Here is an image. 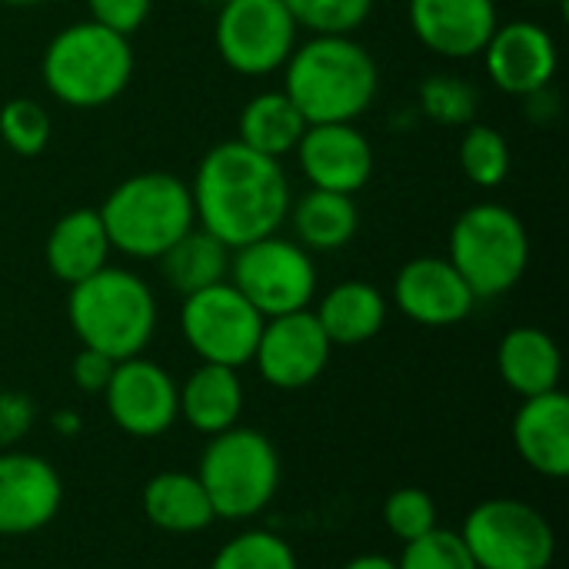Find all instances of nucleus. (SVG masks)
Masks as SVG:
<instances>
[{"mask_svg":"<svg viewBox=\"0 0 569 569\" xmlns=\"http://www.w3.org/2000/svg\"><path fill=\"white\" fill-rule=\"evenodd\" d=\"M113 367L117 360H110L107 353L100 350H90V347H80V353L73 357V367H70V377L77 383L80 393H90V397H100L113 377Z\"/></svg>","mask_w":569,"mask_h":569,"instance_id":"obj_37","label":"nucleus"},{"mask_svg":"<svg viewBox=\"0 0 569 569\" xmlns=\"http://www.w3.org/2000/svg\"><path fill=\"white\" fill-rule=\"evenodd\" d=\"M260 330H263V317L230 280L183 297L180 333L187 347L200 357V363H217L233 370L247 367L253 360Z\"/></svg>","mask_w":569,"mask_h":569,"instance_id":"obj_11","label":"nucleus"},{"mask_svg":"<svg viewBox=\"0 0 569 569\" xmlns=\"http://www.w3.org/2000/svg\"><path fill=\"white\" fill-rule=\"evenodd\" d=\"M527 3H557V0H527Z\"/></svg>","mask_w":569,"mask_h":569,"instance_id":"obj_41","label":"nucleus"},{"mask_svg":"<svg viewBox=\"0 0 569 569\" xmlns=\"http://www.w3.org/2000/svg\"><path fill=\"white\" fill-rule=\"evenodd\" d=\"M387 313L390 303L383 290L367 280H343L330 287L313 310L317 323L323 327L333 347H360L373 340L383 330Z\"/></svg>","mask_w":569,"mask_h":569,"instance_id":"obj_23","label":"nucleus"},{"mask_svg":"<svg viewBox=\"0 0 569 569\" xmlns=\"http://www.w3.org/2000/svg\"><path fill=\"white\" fill-rule=\"evenodd\" d=\"M227 280L257 307L263 320L310 310L317 297V263L307 247L270 233L240 250H230Z\"/></svg>","mask_w":569,"mask_h":569,"instance_id":"obj_8","label":"nucleus"},{"mask_svg":"<svg viewBox=\"0 0 569 569\" xmlns=\"http://www.w3.org/2000/svg\"><path fill=\"white\" fill-rule=\"evenodd\" d=\"M393 307L420 327L463 323L477 297L447 257H413L393 277Z\"/></svg>","mask_w":569,"mask_h":569,"instance_id":"obj_17","label":"nucleus"},{"mask_svg":"<svg viewBox=\"0 0 569 569\" xmlns=\"http://www.w3.org/2000/svg\"><path fill=\"white\" fill-rule=\"evenodd\" d=\"M417 97L423 117L440 127H467L477 117V90L457 73H430Z\"/></svg>","mask_w":569,"mask_h":569,"instance_id":"obj_30","label":"nucleus"},{"mask_svg":"<svg viewBox=\"0 0 569 569\" xmlns=\"http://www.w3.org/2000/svg\"><path fill=\"white\" fill-rule=\"evenodd\" d=\"M460 170L463 177L480 187V190H493L500 187L510 170H513V153H510V143L507 137L490 127V123H467L463 137H460Z\"/></svg>","mask_w":569,"mask_h":569,"instance_id":"obj_28","label":"nucleus"},{"mask_svg":"<svg viewBox=\"0 0 569 569\" xmlns=\"http://www.w3.org/2000/svg\"><path fill=\"white\" fill-rule=\"evenodd\" d=\"M383 523L400 543H413V540H420L440 527L437 523V503L420 487H400L383 503Z\"/></svg>","mask_w":569,"mask_h":569,"instance_id":"obj_33","label":"nucleus"},{"mask_svg":"<svg viewBox=\"0 0 569 569\" xmlns=\"http://www.w3.org/2000/svg\"><path fill=\"white\" fill-rule=\"evenodd\" d=\"M300 27L283 0H223L213 20V47L223 67L240 77H270L283 70Z\"/></svg>","mask_w":569,"mask_h":569,"instance_id":"obj_10","label":"nucleus"},{"mask_svg":"<svg viewBox=\"0 0 569 569\" xmlns=\"http://www.w3.org/2000/svg\"><path fill=\"white\" fill-rule=\"evenodd\" d=\"M447 260L457 267L477 300L503 297L530 267L527 223L507 203H473L450 227Z\"/></svg>","mask_w":569,"mask_h":569,"instance_id":"obj_6","label":"nucleus"},{"mask_svg":"<svg viewBox=\"0 0 569 569\" xmlns=\"http://www.w3.org/2000/svg\"><path fill=\"white\" fill-rule=\"evenodd\" d=\"M330 353L333 343L327 340L313 310H297L263 320L250 363H257L263 383L293 393L323 377V370L330 367Z\"/></svg>","mask_w":569,"mask_h":569,"instance_id":"obj_13","label":"nucleus"},{"mask_svg":"<svg viewBox=\"0 0 569 569\" xmlns=\"http://www.w3.org/2000/svg\"><path fill=\"white\" fill-rule=\"evenodd\" d=\"M140 507L150 527L173 537L203 533L217 520L203 483L197 480V473H183V470H163L150 477L143 483Z\"/></svg>","mask_w":569,"mask_h":569,"instance_id":"obj_24","label":"nucleus"},{"mask_svg":"<svg viewBox=\"0 0 569 569\" xmlns=\"http://www.w3.org/2000/svg\"><path fill=\"white\" fill-rule=\"evenodd\" d=\"M180 383L157 360L130 357L113 367L107 390L100 393L117 430L133 440L163 437L180 420Z\"/></svg>","mask_w":569,"mask_h":569,"instance_id":"obj_12","label":"nucleus"},{"mask_svg":"<svg viewBox=\"0 0 569 569\" xmlns=\"http://www.w3.org/2000/svg\"><path fill=\"white\" fill-rule=\"evenodd\" d=\"M300 173L313 190L357 197L373 177V143L357 123H313L297 143Z\"/></svg>","mask_w":569,"mask_h":569,"instance_id":"obj_16","label":"nucleus"},{"mask_svg":"<svg viewBox=\"0 0 569 569\" xmlns=\"http://www.w3.org/2000/svg\"><path fill=\"white\" fill-rule=\"evenodd\" d=\"M7 7H37V3H47V0H0Z\"/></svg>","mask_w":569,"mask_h":569,"instance_id":"obj_40","label":"nucleus"},{"mask_svg":"<svg viewBox=\"0 0 569 569\" xmlns=\"http://www.w3.org/2000/svg\"><path fill=\"white\" fill-rule=\"evenodd\" d=\"M513 447L520 460L547 477H569V397L563 390H550L540 397H527L513 417Z\"/></svg>","mask_w":569,"mask_h":569,"instance_id":"obj_19","label":"nucleus"},{"mask_svg":"<svg viewBox=\"0 0 569 569\" xmlns=\"http://www.w3.org/2000/svg\"><path fill=\"white\" fill-rule=\"evenodd\" d=\"M197 480L203 483L217 520H253L277 497L280 453L267 433L230 427L203 447Z\"/></svg>","mask_w":569,"mask_h":569,"instance_id":"obj_7","label":"nucleus"},{"mask_svg":"<svg viewBox=\"0 0 569 569\" xmlns=\"http://www.w3.org/2000/svg\"><path fill=\"white\" fill-rule=\"evenodd\" d=\"M130 37L93 20L67 23L40 53V80L47 93L70 110H100L113 103L133 80Z\"/></svg>","mask_w":569,"mask_h":569,"instance_id":"obj_4","label":"nucleus"},{"mask_svg":"<svg viewBox=\"0 0 569 569\" xmlns=\"http://www.w3.org/2000/svg\"><path fill=\"white\" fill-rule=\"evenodd\" d=\"M303 130H307V120L300 117V110L283 90H263L250 97L237 117V140L273 160H283L287 153H293Z\"/></svg>","mask_w":569,"mask_h":569,"instance_id":"obj_26","label":"nucleus"},{"mask_svg":"<svg viewBox=\"0 0 569 569\" xmlns=\"http://www.w3.org/2000/svg\"><path fill=\"white\" fill-rule=\"evenodd\" d=\"M283 93L307 127L357 123L380 93V67L353 33H310L283 63Z\"/></svg>","mask_w":569,"mask_h":569,"instance_id":"obj_2","label":"nucleus"},{"mask_svg":"<svg viewBox=\"0 0 569 569\" xmlns=\"http://www.w3.org/2000/svg\"><path fill=\"white\" fill-rule=\"evenodd\" d=\"M50 133H53L50 113L37 100L13 97L0 107V140L10 153L40 157L50 143Z\"/></svg>","mask_w":569,"mask_h":569,"instance_id":"obj_31","label":"nucleus"},{"mask_svg":"<svg viewBox=\"0 0 569 569\" xmlns=\"http://www.w3.org/2000/svg\"><path fill=\"white\" fill-rule=\"evenodd\" d=\"M150 10L153 0H87V20L123 37H133L150 20Z\"/></svg>","mask_w":569,"mask_h":569,"instance_id":"obj_35","label":"nucleus"},{"mask_svg":"<svg viewBox=\"0 0 569 569\" xmlns=\"http://www.w3.org/2000/svg\"><path fill=\"white\" fill-rule=\"evenodd\" d=\"M180 400V420L203 433L217 437L230 427H237L243 413V383L240 370L233 367H217V363H200L177 390Z\"/></svg>","mask_w":569,"mask_h":569,"instance_id":"obj_22","label":"nucleus"},{"mask_svg":"<svg viewBox=\"0 0 569 569\" xmlns=\"http://www.w3.org/2000/svg\"><path fill=\"white\" fill-rule=\"evenodd\" d=\"M110 253L113 247H110V237L103 230L97 207L67 210L43 240V263L67 287L103 270L110 263Z\"/></svg>","mask_w":569,"mask_h":569,"instance_id":"obj_20","label":"nucleus"},{"mask_svg":"<svg viewBox=\"0 0 569 569\" xmlns=\"http://www.w3.org/2000/svg\"><path fill=\"white\" fill-rule=\"evenodd\" d=\"M477 569H550L557 557V533L550 520L510 497L477 503L460 530Z\"/></svg>","mask_w":569,"mask_h":569,"instance_id":"obj_9","label":"nucleus"},{"mask_svg":"<svg viewBox=\"0 0 569 569\" xmlns=\"http://www.w3.org/2000/svg\"><path fill=\"white\" fill-rule=\"evenodd\" d=\"M283 3L297 20V27L307 33H357L373 10V0H283Z\"/></svg>","mask_w":569,"mask_h":569,"instance_id":"obj_32","label":"nucleus"},{"mask_svg":"<svg viewBox=\"0 0 569 569\" xmlns=\"http://www.w3.org/2000/svg\"><path fill=\"white\" fill-rule=\"evenodd\" d=\"M210 569H300L293 547L273 530H243L227 540Z\"/></svg>","mask_w":569,"mask_h":569,"instance_id":"obj_29","label":"nucleus"},{"mask_svg":"<svg viewBox=\"0 0 569 569\" xmlns=\"http://www.w3.org/2000/svg\"><path fill=\"white\" fill-rule=\"evenodd\" d=\"M397 569H477L467 543L453 530H430L427 537L403 543Z\"/></svg>","mask_w":569,"mask_h":569,"instance_id":"obj_34","label":"nucleus"},{"mask_svg":"<svg viewBox=\"0 0 569 569\" xmlns=\"http://www.w3.org/2000/svg\"><path fill=\"white\" fill-rule=\"evenodd\" d=\"M197 227L213 233L227 250L280 233L290 213V180L280 160L223 140L203 153L190 180Z\"/></svg>","mask_w":569,"mask_h":569,"instance_id":"obj_1","label":"nucleus"},{"mask_svg":"<svg viewBox=\"0 0 569 569\" xmlns=\"http://www.w3.org/2000/svg\"><path fill=\"white\" fill-rule=\"evenodd\" d=\"M50 430L60 433L63 440H73V437H80L83 420H80L77 410H57V413H50Z\"/></svg>","mask_w":569,"mask_h":569,"instance_id":"obj_38","label":"nucleus"},{"mask_svg":"<svg viewBox=\"0 0 569 569\" xmlns=\"http://www.w3.org/2000/svg\"><path fill=\"white\" fill-rule=\"evenodd\" d=\"M97 213L110 247L130 260H160L197 227L190 183L167 170H143L120 180Z\"/></svg>","mask_w":569,"mask_h":569,"instance_id":"obj_5","label":"nucleus"},{"mask_svg":"<svg viewBox=\"0 0 569 569\" xmlns=\"http://www.w3.org/2000/svg\"><path fill=\"white\" fill-rule=\"evenodd\" d=\"M203 3H213V7H220V3H223V0H203Z\"/></svg>","mask_w":569,"mask_h":569,"instance_id":"obj_42","label":"nucleus"},{"mask_svg":"<svg viewBox=\"0 0 569 569\" xmlns=\"http://www.w3.org/2000/svg\"><path fill=\"white\" fill-rule=\"evenodd\" d=\"M63 480L37 453L0 450V537H30L57 520Z\"/></svg>","mask_w":569,"mask_h":569,"instance_id":"obj_15","label":"nucleus"},{"mask_svg":"<svg viewBox=\"0 0 569 569\" xmlns=\"http://www.w3.org/2000/svg\"><path fill=\"white\" fill-rule=\"evenodd\" d=\"M287 220L293 223V240L310 253L343 250L360 230V210L353 197L313 187L300 200H290Z\"/></svg>","mask_w":569,"mask_h":569,"instance_id":"obj_25","label":"nucleus"},{"mask_svg":"<svg viewBox=\"0 0 569 569\" xmlns=\"http://www.w3.org/2000/svg\"><path fill=\"white\" fill-rule=\"evenodd\" d=\"M37 423V403L20 390H0V450H17Z\"/></svg>","mask_w":569,"mask_h":569,"instance_id":"obj_36","label":"nucleus"},{"mask_svg":"<svg viewBox=\"0 0 569 569\" xmlns=\"http://www.w3.org/2000/svg\"><path fill=\"white\" fill-rule=\"evenodd\" d=\"M343 569H397V560H390L383 553H363V557H353L350 563H343Z\"/></svg>","mask_w":569,"mask_h":569,"instance_id":"obj_39","label":"nucleus"},{"mask_svg":"<svg viewBox=\"0 0 569 569\" xmlns=\"http://www.w3.org/2000/svg\"><path fill=\"white\" fill-rule=\"evenodd\" d=\"M413 37L437 57L473 60L493 37L497 0H407Z\"/></svg>","mask_w":569,"mask_h":569,"instance_id":"obj_18","label":"nucleus"},{"mask_svg":"<svg viewBox=\"0 0 569 569\" xmlns=\"http://www.w3.org/2000/svg\"><path fill=\"white\" fill-rule=\"evenodd\" d=\"M483 67L497 90L510 97H533L550 90L560 53L553 33L537 20H507L497 23L493 37L483 47Z\"/></svg>","mask_w":569,"mask_h":569,"instance_id":"obj_14","label":"nucleus"},{"mask_svg":"<svg viewBox=\"0 0 569 569\" xmlns=\"http://www.w3.org/2000/svg\"><path fill=\"white\" fill-rule=\"evenodd\" d=\"M497 370L510 393L520 400L560 390L563 353L557 340L540 327H513L497 347Z\"/></svg>","mask_w":569,"mask_h":569,"instance_id":"obj_21","label":"nucleus"},{"mask_svg":"<svg viewBox=\"0 0 569 569\" xmlns=\"http://www.w3.org/2000/svg\"><path fill=\"white\" fill-rule=\"evenodd\" d=\"M157 263H160L167 287L180 297H190L197 290H207V287L227 280L230 250L213 233H207L203 227H193Z\"/></svg>","mask_w":569,"mask_h":569,"instance_id":"obj_27","label":"nucleus"},{"mask_svg":"<svg viewBox=\"0 0 569 569\" xmlns=\"http://www.w3.org/2000/svg\"><path fill=\"white\" fill-rule=\"evenodd\" d=\"M67 320L80 347L100 350L120 363L150 347L160 307L140 273L107 263L93 277L70 287Z\"/></svg>","mask_w":569,"mask_h":569,"instance_id":"obj_3","label":"nucleus"}]
</instances>
